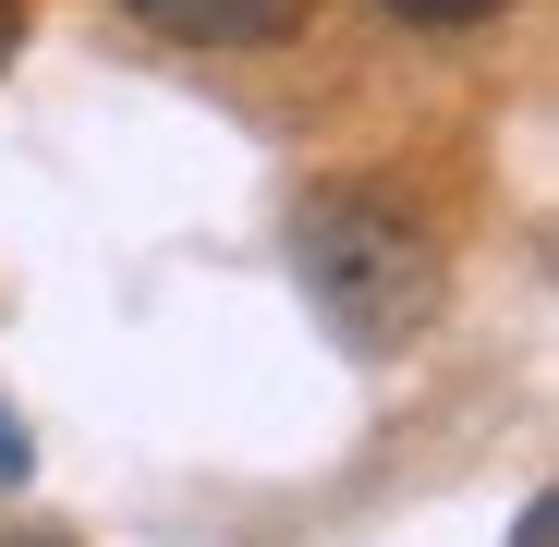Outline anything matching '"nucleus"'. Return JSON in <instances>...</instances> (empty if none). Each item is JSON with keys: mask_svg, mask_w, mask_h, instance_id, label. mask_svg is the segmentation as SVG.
I'll list each match as a JSON object with an SVG mask.
<instances>
[{"mask_svg": "<svg viewBox=\"0 0 559 547\" xmlns=\"http://www.w3.org/2000/svg\"><path fill=\"white\" fill-rule=\"evenodd\" d=\"M293 267H305V293L317 317L353 341V353H402L438 329V293H450V267H438V231L378 195V182H317V195L293 207Z\"/></svg>", "mask_w": 559, "mask_h": 547, "instance_id": "f257e3e1", "label": "nucleus"}, {"mask_svg": "<svg viewBox=\"0 0 559 547\" xmlns=\"http://www.w3.org/2000/svg\"><path fill=\"white\" fill-rule=\"evenodd\" d=\"M122 13L182 49H280V37H305L317 0H122Z\"/></svg>", "mask_w": 559, "mask_h": 547, "instance_id": "f03ea898", "label": "nucleus"}, {"mask_svg": "<svg viewBox=\"0 0 559 547\" xmlns=\"http://www.w3.org/2000/svg\"><path fill=\"white\" fill-rule=\"evenodd\" d=\"M390 13H402V25H487L499 0H390Z\"/></svg>", "mask_w": 559, "mask_h": 547, "instance_id": "7ed1b4c3", "label": "nucleus"}, {"mask_svg": "<svg viewBox=\"0 0 559 547\" xmlns=\"http://www.w3.org/2000/svg\"><path fill=\"white\" fill-rule=\"evenodd\" d=\"M511 547H559V499H523V523H511Z\"/></svg>", "mask_w": 559, "mask_h": 547, "instance_id": "20e7f679", "label": "nucleus"}, {"mask_svg": "<svg viewBox=\"0 0 559 547\" xmlns=\"http://www.w3.org/2000/svg\"><path fill=\"white\" fill-rule=\"evenodd\" d=\"M25 463H37V450H25V426L0 414V475H25Z\"/></svg>", "mask_w": 559, "mask_h": 547, "instance_id": "39448f33", "label": "nucleus"}, {"mask_svg": "<svg viewBox=\"0 0 559 547\" xmlns=\"http://www.w3.org/2000/svg\"><path fill=\"white\" fill-rule=\"evenodd\" d=\"M13 49H25V13H13V0H0V61H13Z\"/></svg>", "mask_w": 559, "mask_h": 547, "instance_id": "423d86ee", "label": "nucleus"}]
</instances>
